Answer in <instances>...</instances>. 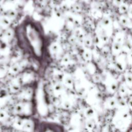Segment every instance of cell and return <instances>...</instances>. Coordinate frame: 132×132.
<instances>
[{
  "instance_id": "cell-1",
  "label": "cell",
  "mask_w": 132,
  "mask_h": 132,
  "mask_svg": "<svg viewBox=\"0 0 132 132\" xmlns=\"http://www.w3.org/2000/svg\"><path fill=\"white\" fill-rule=\"evenodd\" d=\"M98 34L99 38L103 42H106L107 41H108V39H109V37H108V35L107 33L106 32V30H105V29L104 28H100Z\"/></svg>"
},
{
  "instance_id": "cell-2",
  "label": "cell",
  "mask_w": 132,
  "mask_h": 132,
  "mask_svg": "<svg viewBox=\"0 0 132 132\" xmlns=\"http://www.w3.org/2000/svg\"><path fill=\"white\" fill-rule=\"evenodd\" d=\"M122 43L117 42L116 41H114L113 43L112 46V51L114 54H116L120 52L122 49Z\"/></svg>"
},
{
  "instance_id": "cell-3",
  "label": "cell",
  "mask_w": 132,
  "mask_h": 132,
  "mask_svg": "<svg viewBox=\"0 0 132 132\" xmlns=\"http://www.w3.org/2000/svg\"><path fill=\"white\" fill-rule=\"evenodd\" d=\"M120 21L123 26L129 28L132 27V23L127 18L124 16H121L120 18Z\"/></svg>"
},
{
  "instance_id": "cell-4",
  "label": "cell",
  "mask_w": 132,
  "mask_h": 132,
  "mask_svg": "<svg viewBox=\"0 0 132 132\" xmlns=\"http://www.w3.org/2000/svg\"><path fill=\"white\" fill-rule=\"evenodd\" d=\"M101 24L102 27L105 28V27H108L110 25L111 21L108 18L104 17L102 19L101 21Z\"/></svg>"
},
{
  "instance_id": "cell-5",
  "label": "cell",
  "mask_w": 132,
  "mask_h": 132,
  "mask_svg": "<svg viewBox=\"0 0 132 132\" xmlns=\"http://www.w3.org/2000/svg\"><path fill=\"white\" fill-rule=\"evenodd\" d=\"M125 62L124 61H122L121 58L120 59H117L116 62V67L117 69L119 71H123L125 68Z\"/></svg>"
},
{
  "instance_id": "cell-6",
  "label": "cell",
  "mask_w": 132,
  "mask_h": 132,
  "mask_svg": "<svg viewBox=\"0 0 132 132\" xmlns=\"http://www.w3.org/2000/svg\"><path fill=\"white\" fill-rule=\"evenodd\" d=\"M128 5H127V4L123 3L119 6V12L121 13H125V12L128 11Z\"/></svg>"
},
{
  "instance_id": "cell-7",
  "label": "cell",
  "mask_w": 132,
  "mask_h": 132,
  "mask_svg": "<svg viewBox=\"0 0 132 132\" xmlns=\"http://www.w3.org/2000/svg\"><path fill=\"white\" fill-rule=\"evenodd\" d=\"M125 79L128 84H132V74L128 73L125 75Z\"/></svg>"
},
{
  "instance_id": "cell-8",
  "label": "cell",
  "mask_w": 132,
  "mask_h": 132,
  "mask_svg": "<svg viewBox=\"0 0 132 132\" xmlns=\"http://www.w3.org/2000/svg\"><path fill=\"white\" fill-rule=\"evenodd\" d=\"M84 57L86 60H89L91 58V53L88 51H86L84 54Z\"/></svg>"
},
{
  "instance_id": "cell-9",
  "label": "cell",
  "mask_w": 132,
  "mask_h": 132,
  "mask_svg": "<svg viewBox=\"0 0 132 132\" xmlns=\"http://www.w3.org/2000/svg\"><path fill=\"white\" fill-rule=\"evenodd\" d=\"M85 44L87 46H91V45L92 44L91 39H90V38H87V39H86L85 40Z\"/></svg>"
},
{
  "instance_id": "cell-10",
  "label": "cell",
  "mask_w": 132,
  "mask_h": 132,
  "mask_svg": "<svg viewBox=\"0 0 132 132\" xmlns=\"http://www.w3.org/2000/svg\"><path fill=\"white\" fill-rule=\"evenodd\" d=\"M113 3L115 5L119 7L121 4H123V0H114Z\"/></svg>"
},
{
  "instance_id": "cell-11",
  "label": "cell",
  "mask_w": 132,
  "mask_h": 132,
  "mask_svg": "<svg viewBox=\"0 0 132 132\" xmlns=\"http://www.w3.org/2000/svg\"><path fill=\"white\" fill-rule=\"evenodd\" d=\"M128 16L132 18V4H131L128 7Z\"/></svg>"
},
{
  "instance_id": "cell-12",
  "label": "cell",
  "mask_w": 132,
  "mask_h": 132,
  "mask_svg": "<svg viewBox=\"0 0 132 132\" xmlns=\"http://www.w3.org/2000/svg\"><path fill=\"white\" fill-rule=\"evenodd\" d=\"M127 60L129 64H132V52L128 54L127 56Z\"/></svg>"
}]
</instances>
